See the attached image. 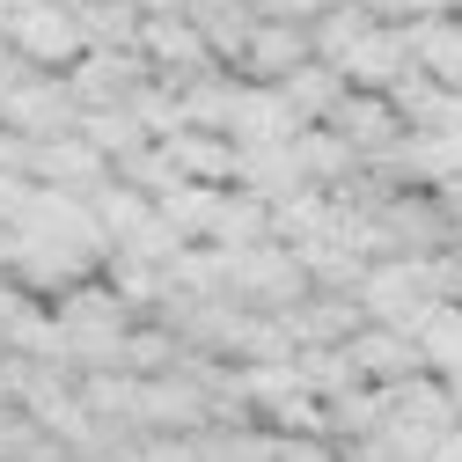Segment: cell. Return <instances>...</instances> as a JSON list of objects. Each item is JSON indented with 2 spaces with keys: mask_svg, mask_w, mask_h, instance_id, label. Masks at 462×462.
Instances as JSON below:
<instances>
[{
  "mask_svg": "<svg viewBox=\"0 0 462 462\" xmlns=\"http://www.w3.org/2000/svg\"><path fill=\"white\" fill-rule=\"evenodd\" d=\"M411 44H419V67H426L448 96H462V15L419 23V30H411Z\"/></svg>",
  "mask_w": 462,
  "mask_h": 462,
  "instance_id": "cell-9",
  "label": "cell"
},
{
  "mask_svg": "<svg viewBox=\"0 0 462 462\" xmlns=\"http://www.w3.org/2000/svg\"><path fill=\"white\" fill-rule=\"evenodd\" d=\"M316 60V37L301 30V23H257V37H250V51H243V81H257V88H286L301 67Z\"/></svg>",
  "mask_w": 462,
  "mask_h": 462,
  "instance_id": "cell-4",
  "label": "cell"
},
{
  "mask_svg": "<svg viewBox=\"0 0 462 462\" xmlns=\"http://www.w3.org/2000/svg\"><path fill=\"white\" fill-rule=\"evenodd\" d=\"M353 360H360L367 389H396V382L426 374V353H419V337H403V330H382V323H367V330L353 337Z\"/></svg>",
  "mask_w": 462,
  "mask_h": 462,
  "instance_id": "cell-6",
  "label": "cell"
},
{
  "mask_svg": "<svg viewBox=\"0 0 462 462\" xmlns=\"http://www.w3.org/2000/svg\"><path fill=\"white\" fill-rule=\"evenodd\" d=\"M419 353H426V374L462 382V301H448V309H433V316H426Z\"/></svg>",
  "mask_w": 462,
  "mask_h": 462,
  "instance_id": "cell-10",
  "label": "cell"
},
{
  "mask_svg": "<svg viewBox=\"0 0 462 462\" xmlns=\"http://www.w3.org/2000/svg\"><path fill=\"white\" fill-rule=\"evenodd\" d=\"M0 125L23 133L30 147H51V140H67L81 125V103H74L67 74H23L8 96H0Z\"/></svg>",
  "mask_w": 462,
  "mask_h": 462,
  "instance_id": "cell-2",
  "label": "cell"
},
{
  "mask_svg": "<svg viewBox=\"0 0 462 462\" xmlns=\"http://www.w3.org/2000/svg\"><path fill=\"white\" fill-rule=\"evenodd\" d=\"M448 396H455V411H462V382H448Z\"/></svg>",
  "mask_w": 462,
  "mask_h": 462,
  "instance_id": "cell-12",
  "label": "cell"
},
{
  "mask_svg": "<svg viewBox=\"0 0 462 462\" xmlns=\"http://www.w3.org/2000/svg\"><path fill=\"white\" fill-rule=\"evenodd\" d=\"M279 96L294 103V118H301V125H330V118H337V103L353 96V81H345L330 60H309V67H301L294 81H286Z\"/></svg>",
  "mask_w": 462,
  "mask_h": 462,
  "instance_id": "cell-8",
  "label": "cell"
},
{
  "mask_svg": "<svg viewBox=\"0 0 462 462\" xmlns=\"http://www.w3.org/2000/svg\"><path fill=\"white\" fill-rule=\"evenodd\" d=\"M140 23H169V15H191V0H133Z\"/></svg>",
  "mask_w": 462,
  "mask_h": 462,
  "instance_id": "cell-11",
  "label": "cell"
},
{
  "mask_svg": "<svg viewBox=\"0 0 462 462\" xmlns=\"http://www.w3.org/2000/svg\"><path fill=\"white\" fill-rule=\"evenodd\" d=\"M448 15H462V0H448Z\"/></svg>",
  "mask_w": 462,
  "mask_h": 462,
  "instance_id": "cell-13",
  "label": "cell"
},
{
  "mask_svg": "<svg viewBox=\"0 0 462 462\" xmlns=\"http://www.w3.org/2000/svg\"><path fill=\"white\" fill-rule=\"evenodd\" d=\"M74 133H81V140H88V147H96V154H103L110 169H125V162H133L140 147H154V140H147V125L133 118V103H110V110H81V125H74Z\"/></svg>",
  "mask_w": 462,
  "mask_h": 462,
  "instance_id": "cell-7",
  "label": "cell"
},
{
  "mask_svg": "<svg viewBox=\"0 0 462 462\" xmlns=\"http://www.w3.org/2000/svg\"><path fill=\"white\" fill-rule=\"evenodd\" d=\"M0 37H8V51L30 67V74H74L88 60V30L81 15L51 8V0H15L8 23H0Z\"/></svg>",
  "mask_w": 462,
  "mask_h": 462,
  "instance_id": "cell-1",
  "label": "cell"
},
{
  "mask_svg": "<svg viewBox=\"0 0 462 462\" xmlns=\"http://www.w3.org/2000/svg\"><path fill=\"white\" fill-rule=\"evenodd\" d=\"M337 74L353 81L360 96H389L396 81L419 74V44H411V30H403V23H374V30L337 60Z\"/></svg>",
  "mask_w": 462,
  "mask_h": 462,
  "instance_id": "cell-3",
  "label": "cell"
},
{
  "mask_svg": "<svg viewBox=\"0 0 462 462\" xmlns=\"http://www.w3.org/2000/svg\"><path fill=\"white\" fill-rule=\"evenodd\" d=\"M118 169H110L81 133H67V140H51V147H37V162H30V184H44V191H74V199H96Z\"/></svg>",
  "mask_w": 462,
  "mask_h": 462,
  "instance_id": "cell-5",
  "label": "cell"
}]
</instances>
